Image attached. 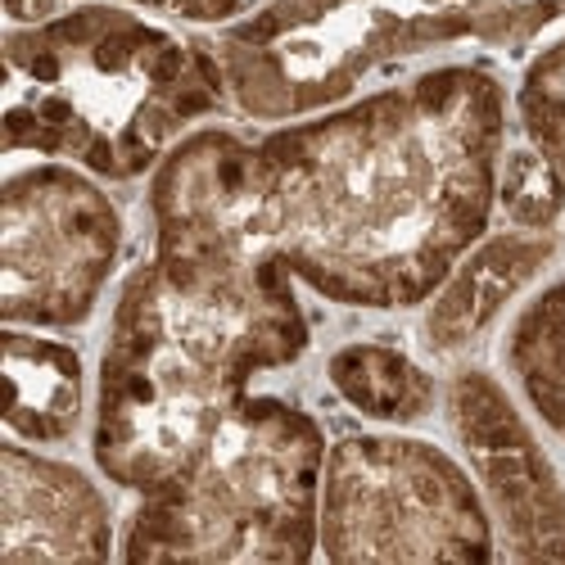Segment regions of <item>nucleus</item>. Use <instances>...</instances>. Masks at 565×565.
<instances>
[{
  "label": "nucleus",
  "instance_id": "nucleus-1",
  "mask_svg": "<svg viewBox=\"0 0 565 565\" xmlns=\"http://www.w3.org/2000/svg\"><path fill=\"white\" fill-rule=\"evenodd\" d=\"M502 154L507 86L476 64L258 140L204 127L154 168V249L276 263L344 308H416L489 231Z\"/></svg>",
  "mask_w": 565,
  "mask_h": 565
},
{
  "label": "nucleus",
  "instance_id": "nucleus-2",
  "mask_svg": "<svg viewBox=\"0 0 565 565\" xmlns=\"http://www.w3.org/2000/svg\"><path fill=\"white\" fill-rule=\"evenodd\" d=\"M308 340L286 267L150 254L118 290L90 457L118 489L168 484L222 430L254 375L299 362Z\"/></svg>",
  "mask_w": 565,
  "mask_h": 565
},
{
  "label": "nucleus",
  "instance_id": "nucleus-3",
  "mask_svg": "<svg viewBox=\"0 0 565 565\" xmlns=\"http://www.w3.org/2000/svg\"><path fill=\"white\" fill-rule=\"evenodd\" d=\"M231 100L213 45L118 6L6 32V150L131 181Z\"/></svg>",
  "mask_w": 565,
  "mask_h": 565
},
{
  "label": "nucleus",
  "instance_id": "nucleus-4",
  "mask_svg": "<svg viewBox=\"0 0 565 565\" xmlns=\"http://www.w3.org/2000/svg\"><path fill=\"white\" fill-rule=\"evenodd\" d=\"M561 19L565 0H267L213 51L231 105L280 122L344 105L403 60L466 41L515 51Z\"/></svg>",
  "mask_w": 565,
  "mask_h": 565
},
{
  "label": "nucleus",
  "instance_id": "nucleus-5",
  "mask_svg": "<svg viewBox=\"0 0 565 565\" xmlns=\"http://www.w3.org/2000/svg\"><path fill=\"white\" fill-rule=\"evenodd\" d=\"M326 435L295 403L245 394L204 452L131 511L127 561H308L321 539Z\"/></svg>",
  "mask_w": 565,
  "mask_h": 565
},
{
  "label": "nucleus",
  "instance_id": "nucleus-6",
  "mask_svg": "<svg viewBox=\"0 0 565 565\" xmlns=\"http://www.w3.org/2000/svg\"><path fill=\"white\" fill-rule=\"evenodd\" d=\"M493 515L470 470L412 435H349L326 448V561H493Z\"/></svg>",
  "mask_w": 565,
  "mask_h": 565
},
{
  "label": "nucleus",
  "instance_id": "nucleus-7",
  "mask_svg": "<svg viewBox=\"0 0 565 565\" xmlns=\"http://www.w3.org/2000/svg\"><path fill=\"white\" fill-rule=\"evenodd\" d=\"M122 249L118 204L68 163H36L0 191V317L68 331L96 312Z\"/></svg>",
  "mask_w": 565,
  "mask_h": 565
},
{
  "label": "nucleus",
  "instance_id": "nucleus-8",
  "mask_svg": "<svg viewBox=\"0 0 565 565\" xmlns=\"http://www.w3.org/2000/svg\"><path fill=\"white\" fill-rule=\"evenodd\" d=\"M448 416L502 552L515 561H565V484L511 394L489 371H461L448 385Z\"/></svg>",
  "mask_w": 565,
  "mask_h": 565
},
{
  "label": "nucleus",
  "instance_id": "nucleus-9",
  "mask_svg": "<svg viewBox=\"0 0 565 565\" xmlns=\"http://www.w3.org/2000/svg\"><path fill=\"white\" fill-rule=\"evenodd\" d=\"M114 515L86 470L10 439L0 448V561H105Z\"/></svg>",
  "mask_w": 565,
  "mask_h": 565
},
{
  "label": "nucleus",
  "instance_id": "nucleus-10",
  "mask_svg": "<svg viewBox=\"0 0 565 565\" xmlns=\"http://www.w3.org/2000/svg\"><path fill=\"white\" fill-rule=\"evenodd\" d=\"M552 254H556V241L547 231L515 226V231L480 235L444 276V286L430 295L426 321H420L426 344L444 358L476 344L498 321V312L552 263Z\"/></svg>",
  "mask_w": 565,
  "mask_h": 565
},
{
  "label": "nucleus",
  "instance_id": "nucleus-11",
  "mask_svg": "<svg viewBox=\"0 0 565 565\" xmlns=\"http://www.w3.org/2000/svg\"><path fill=\"white\" fill-rule=\"evenodd\" d=\"M10 407L6 430L23 444H64L82 420V358L77 349L36 335L32 326L6 331Z\"/></svg>",
  "mask_w": 565,
  "mask_h": 565
},
{
  "label": "nucleus",
  "instance_id": "nucleus-12",
  "mask_svg": "<svg viewBox=\"0 0 565 565\" xmlns=\"http://www.w3.org/2000/svg\"><path fill=\"white\" fill-rule=\"evenodd\" d=\"M326 375L353 412L385 426L426 420L439 403L435 375L394 344H344L326 362Z\"/></svg>",
  "mask_w": 565,
  "mask_h": 565
},
{
  "label": "nucleus",
  "instance_id": "nucleus-13",
  "mask_svg": "<svg viewBox=\"0 0 565 565\" xmlns=\"http://www.w3.org/2000/svg\"><path fill=\"white\" fill-rule=\"evenodd\" d=\"M507 366L530 412L565 439V276L534 295L507 331Z\"/></svg>",
  "mask_w": 565,
  "mask_h": 565
},
{
  "label": "nucleus",
  "instance_id": "nucleus-14",
  "mask_svg": "<svg viewBox=\"0 0 565 565\" xmlns=\"http://www.w3.org/2000/svg\"><path fill=\"white\" fill-rule=\"evenodd\" d=\"M515 114H521L525 140L565 181V32L530 60L515 86Z\"/></svg>",
  "mask_w": 565,
  "mask_h": 565
},
{
  "label": "nucleus",
  "instance_id": "nucleus-15",
  "mask_svg": "<svg viewBox=\"0 0 565 565\" xmlns=\"http://www.w3.org/2000/svg\"><path fill=\"white\" fill-rule=\"evenodd\" d=\"M498 204L511 226L521 231H552L565 213V181L561 172L534 150H507L502 172H498Z\"/></svg>",
  "mask_w": 565,
  "mask_h": 565
},
{
  "label": "nucleus",
  "instance_id": "nucleus-16",
  "mask_svg": "<svg viewBox=\"0 0 565 565\" xmlns=\"http://www.w3.org/2000/svg\"><path fill=\"white\" fill-rule=\"evenodd\" d=\"M131 6L181 19V23H231V19L258 14L263 0H131Z\"/></svg>",
  "mask_w": 565,
  "mask_h": 565
}]
</instances>
